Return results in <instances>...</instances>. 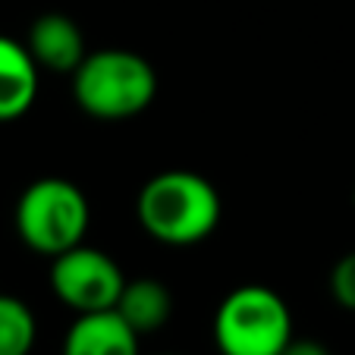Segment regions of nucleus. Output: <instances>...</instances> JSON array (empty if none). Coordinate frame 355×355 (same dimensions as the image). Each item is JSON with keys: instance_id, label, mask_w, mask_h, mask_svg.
Returning a JSON list of instances; mask_svg holds the SVG:
<instances>
[{"instance_id": "1", "label": "nucleus", "mask_w": 355, "mask_h": 355, "mask_svg": "<svg viewBox=\"0 0 355 355\" xmlns=\"http://www.w3.org/2000/svg\"><path fill=\"white\" fill-rule=\"evenodd\" d=\"M135 217L161 245L186 248L205 242L217 230L223 201L208 176L195 170H164L141 186Z\"/></svg>"}, {"instance_id": "2", "label": "nucleus", "mask_w": 355, "mask_h": 355, "mask_svg": "<svg viewBox=\"0 0 355 355\" xmlns=\"http://www.w3.org/2000/svg\"><path fill=\"white\" fill-rule=\"evenodd\" d=\"M73 94L76 104L94 120H132L155 104L157 73L145 57L126 47L88 51L73 73Z\"/></svg>"}, {"instance_id": "3", "label": "nucleus", "mask_w": 355, "mask_h": 355, "mask_svg": "<svg viewBox=\"0 0 355 355\" xmlns=\"http://www.w3.org/2000/svg\"><path fill=\"white\" fill-rule=\"evenodd\" d=\"M16 236L32 252L57 258L69 248L82 245L92 223L88 198L76 182L63 176H41L22 189L13 211Z\"/></svg>"}, {"instance_id": "4", "label": "nucleus", "mask_w": 355, "mask_h": 355, "mask_svg": "<svg viewBox=\"0 0 355 355\" xmlns=\"http://www.w3.org/2000/svg\"><path fill=\"white\" fill-rule=\"evenodd\" d=\"M293 340V311L277 289L245 283L223 295L214 311L220 355H283Z\"/></svg>"}, {"instance_id": "5", "label": "nucleus", "mask_w": 355, "mask_h": 355, "mask_svg": "<svg viewBox=\"0 0 355 355\" xmlns=\"http://www.w3.org/2000/svg\"><path fill=\"white\" fill-rule=\"evenodd\" d=\"M123 286H126V274L120 270V264L107 252L85 242L51 258V289L76 315L116 309Z\"/></svg>"}, {"instance_id": "6", "label": "nucleus", "mask_w": 355, "mask_h": 355, "mask_svg": "<svg viewBox=\"0 0 355 355\" xmlns=\"http://www.w3.org/2000/svg\"><path fill=\"white\" fill-rule=\"evenodd\" d=\"M141 336L123 321L116 309L76 315L63 336V355H141Z\"/></svg>"}, {"instance_id": "7", "label": "nucleus", "mask_w": 355, "mask_h": 355, "mask_svg": "<svg viewBox=\"0 0 355 355\" xmlns=\"http://www.w3.org/2000/svg\"><path fill=\"white\" fill-rule=\"evenodd\" d=\"M41 67L28 44L0 35V123H13L32 110L41 85Z\"/></svg>"}, {"instance_id": "8", "label": "nucleus", "mask_w": 355, "mask_h": 355, "mask_svg": "<svg viewBox=\"0 0 355 355\" xmlns=\"http://www.w3.org/2000/svg\"><path fill=\"white\" fill-rule=\"evenodd\" d=\"M28 51L35 63L51 73H76L79 63L85 60V38L76 19L63 13H44L28 28Z\"/></svg>"}, {"instance_id": "9", "label": "nucleus", "mask_w": 355, "mask_h": 355, "mask_svg": "<svg viewBox=\"0 0 355 355\" xmlns=\"http://www.w3.org/2000/svg\"><path fill=\"white\" fill-rule=\"evenodd\" d=\"M116 311L139 336L157 334L173 315V295L157 277H135V280H126V286H123Z\"/></svg>"}, {"instance_id": "10", "label": "nucleus", "mask_w": 355, "mask_h": 355, "mask_svg": "<svg viewBox=\"0 0 355 355\" xmlns=\"http://www.w3.org/2000/svg\"><path fill=\"white\" fill-rule=\"evenodd\" d=\"M38 340L32 309L16 295L0 293V355H28Z\"/></svg>"}, {"instance_id": "11", "label": "nucleus", "mask_w": 355, "mask_h": 355, "mask_svg": "<svg viewBox=\"0 0 355 355\" xmlns=\"http://www.w3.org/2000/svg\"><path fill=\"white\" fill-rule=\"evenodd\" d=\"M330 293L346 311H355V252L343 255L330 274Z\"/></svg>"}, {"instance_id": "12", "label": "nucleus", "mask_w": 355, "mask_h": 355, "mask_svg": "<svg viewBox=\"0 0 355 355\" xmlns=\"http://www.w3.org/2000/svg\"><path fill=\"white\" fill-rule=\"evenodd\" d=\"M283 355H334L327 346H324L321 340H311V336H293L289 340V346L283 349Z\"/></svg>"}, {"instance_id": "13", "label": "nucleus", "mask_w": 355, "mask_h": 355, "mask_svg": "<svg viewBox=\"0 0 355 355\" xmlns=\"http://www.w3.org/2000/svg\"><path fill=\"white\" fill-rule=\"evenodd\" d=\"M161 355H173V352H161Z\"/></svg>"}]
</instances>
